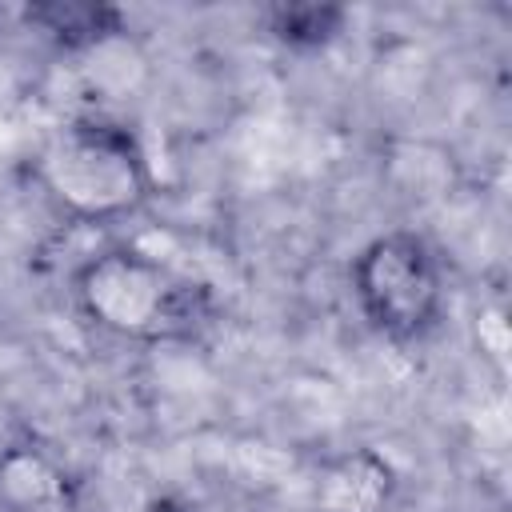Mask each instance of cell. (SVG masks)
<instances>
[{
  "mask_svg": "<svg viewBox=\"0 0 512 512\" xmlns=\"http://www.w3.org/2000/svg\"><path fill=\"white\" fill-rule=\"evenodd\" d=\"M72 296L84 320L136 344L192 340L212 320L208 288L140 248H104L88 256L72 276Z\"/></svg>",
  "mask_w": 512,
  "mask_h": 512,
  "instance_id": "obj_1",
  "label": "cell"
},
{
  "mask_svg": "<svg viewBox=\"0 0 512 512\" xmlns=\"http://www.w3.org/2000/svg\"><path fill=\"white\" fill-rule=\"evenodd\" d=\"M32 172L44 196L80 224L124 220L152 192L136 132L104 116H76L56 128L40 144Z\"/></svg>",
  "mask_w": 512,
  "mask_h": 512,
  "instance_id": "obj_2",
  "label": "cell"
},
{
  "mask_svg": "<svg viewBox=\"0 0 512 512\" xmlns=\"http://www.w3.org/2000/svg\"><path fill=\"white\" fill-rule=\"evenodd\" d=\"M352 292L376 332L420 340L436 328L444 308L440 260L416 232H384L356 256Z\"/></svg>",
  "mask_w": 512,
  "mask_h": 512,
  "instance_id": "obj_3",
  "label": "cell"
},
{
  "mask_svg": "<svg viewBox=\"0 0 512 512\" xmlns=\"http://www.w3.org/2000/svg\"><path fill=\"white\" fill-rule=\"evenodd\" d=\"M396 476L372 448H352L320 464L312 500L320 512H384L392 504Z\"/></svg>",
  "mask_w": 512,
  "mask_h": 512,
  "instance_id": "obj_4",
  "label": "cell"
},
{
  "mask_svg": "<svg viewBox=\"0 0 512 512\" xmlns=\"http://www.w3.org/2000/svg\"><path fill=\"white\" fill-rule=\"evenodd\" d=\"M24 20L48 32L60 48L68 52H92L108 40L124 36V20L108 4H88V0H48L24 8Z\"/></svg>",
  "mask_w": 512,
  "mask_h": 512,
  "instance_id": "obj_5",
  "label": "cell"
},
{
  "mask_svg": "<svg viewBox=\"0 0 512 512\" xmlns=\"http://www.w3.org/2000/svg\"><path fill=\"white\" fill-rule=\"evenodd\" d=\"M68 500L64 472L36 448H8L0 456V504L12 512H44Z\"/></svg>",
  "mask_w": 512,
  "mask_h": 512,
  "instance_id": "obj_6",
  "label": "cell"
},
{
  "mask_svg": "<svg viewBox=\"0 0 512 512\" xmlns=\"http://www.w3.org/2000/svg\"><path fill=\"white\" fill-rule=\"evenodd\" d=\"M260 20L272 32V40H280L288 48H320V44H328L344 28L348 12L340 4L292 0V4H268L260 12Z\"/></svg>",
  "mask_w": 512,
  "mask_h": 512,
  "instance_id": "obj_7",
  "label": "cell"
},
{
  "mask_svg": "<svg viewBox=\"0 0 512 512\" xmlns=\"http://www.w3.org/2000/svg\"><path fill=\"white\" fill-rule=\"evenodd\" d=\"M152 512H188V508H184V504H156Z\"/></svg>",
  "mask_w": 512,
  "mask_h": 512,
  "instance_id": "obj_8",
  "label": "cell"
}]
</instances>
